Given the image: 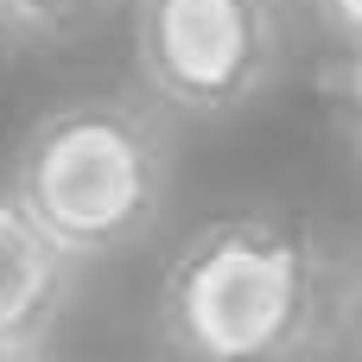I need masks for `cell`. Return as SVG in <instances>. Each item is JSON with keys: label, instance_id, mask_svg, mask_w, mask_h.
<instances>
[{"label": "cell", "instance_id": "1", "mask_svg": "<svg viewBox=\"0 0 362 362\" xmlns=\"http://www.w3.org/2000/svg\"><path fill=\"white\" fill-rule=\"evenodd\" d=\"M325 242L293 210H235L178 242L159 337L191 362H280L325 337Z\"/></svg>", "mask_w": 362, "mask_h": 362}, {"label": "cell", "instance_id": "2", "mask_svg": "<svg viewBox=\"0 0 362 362\" xmlns=\"http://www.w3.org/2000/svg\"><path fill=\"white\" fill-rule=\"evenodd\" d=\"M6 191L83 267L127 255L172 204V134L140 95H70L25 127Z\"/></svg>", "mask_w": 362, "mask_h": 362}, {"label": "cell", "instance_id": "3", "mask_svg": "<svg viewBox=\"0 0 362 362\" xmlns=\"http://www.w3.org/2000/svg\"><path fill=\"white\" fill-rule=\"evenodd\" d=\"M134 70L153 102L223 121L280 76V0H134Z\"/></svg>", "mask_w": 362, "mask_h": 362}, {"label": "cell", "instance_id": "4", "mask_svg": "<svg viewBox=\"0 0 362 362\" xmlns=\"http://www.w3.org/2000/svg\"><path fill=\"white\" fill-rule=\"evenodd\" d=\"M83 261L57 248L32 210L0 185V362L45 356L76 305Z\"/></svg>", "mask_w": 362, "mask_h": 362}, {"label": "cell", "instance_id": "5", "mask_svg": "<svg viewBox=\"0 0 362 362\" xmlns=\"http://www.w3.org/2000/svg\"><path fill=\"white\" fill-rule=\"evenodd\" d=\"M0 13L19 45H76L115 13V0H0Z\"/></svg>", "mask_w": 362, "mask_h": 362}, {"label": "cell", "instance_id": "6", "mask_svg": "<svg viewBox=\"0 0 362 362\" xmlns=\"http://www.w3.org/2000/svg\"><path fill=\"white\" fill-rule=\"evenodd\" d=\"M318 19H325L344 45H362V0H318Z\"/></svg>", "mask_w": 362, "mask_h": 362}, {"label": "cell", "instance_id": "7", "mask_svg": "<svg viewBox=\"0 0 362 362\" xmlns=\"http://www.w3.org/2000/svg\"><path fill=\"white\" fill-rule=\"evenodd\" d=\"M344 89H350V108L362 121V45H350V64H344Z\"/></svg>", "mask_w": 362, "mask_h": 362}, {"label": "cell", "instance_id": "8", "mask_svg": "<svg viewBox=\"0 0 362 362\" xmlns=\"http://www.w3.org/2000/svg\"><path fill=\"white\" fill-rule=\"evenodd\" d=\"M344 325H350V344L362 350V274H356V286H350V299H344Z\"/></svg>", "mask_w": 362, "mask_h": 362}, {"label": "cell", "instance_id": "9", "mask_svg": "<svg viewBox=\"0 0 362 362\" xmlns=\"http://www.w3.org/2000/svg\"><path fill=\"white\" fill-rule=\"evenodd\" d=\"M356 159H362V121H356Z\"/></svg>", "mask_w": 362, "mask_h": 362}, {"label": "cell", "instance_id": "10", "mask_svg": "<svg viewBox=\"0 0 362 362\" xmlns=\"http://www.w3.org/2000/svg\"><path fill=\"white\" fill-rule=\"evenodd\" d=\"M0 38H6V13H0Z\"/></svg>", "mask_w": 362, "mask_h": 362}]
</instances>
